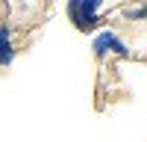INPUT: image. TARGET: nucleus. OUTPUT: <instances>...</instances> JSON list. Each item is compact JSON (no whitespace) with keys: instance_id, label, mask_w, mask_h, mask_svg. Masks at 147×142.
Listing matches in <instances>:
<instances>
[{"instance_id":"3","label":"nucleus","mask_w":147,"mask_h":142,"mask_svg":"<svg viewBox=\"0 0 147 142\" xmlns=\"http://www.w3.org/2000/svg\"><path fill=\"white\" fill-rule=\"evenodd\" d=\"M15 59V44H12V30L0 27V68H9Z\"/></svg>"},{"instance_id":"1","label":"nucleus","mask_w":147,"mask_h":142,"mask_svg":"<svg viewBox=\"0 0 147 142\" xmlns=\"http://www.w3.org/2000/svg\"><path fill=\"white\" fill-rule=\"evenodd\" d=\"M100 6L103 0H68V18L77 30H94L100 24Z\"/></svg>"},{"instance_id":"2","label":"nucleus","mask_w":147,"mask_h":142,"mask_svg":"<svg viewBox=\"0 0 147 142\" xmlns=\"http://www.w3.org/2000/svg\"><path fill=\"white\" fill-rule=\"evenodd\" d=\"M112 53H118V56H132V53H129V47L121 42L112 30H106V33H100V36L94 39V56L103 62V59H106V56H112Z\"/></svg>"}]
</instances>
